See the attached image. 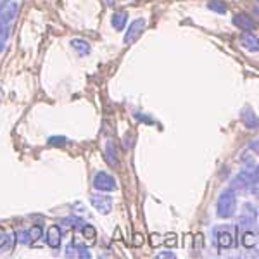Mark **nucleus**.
Segmentation results:
<instances>
[{
	"label": "nucleus",
	"mask_w": 259,
	"mask_h": 259,
	"mask_svg": "<svg viewBox=\"0 0 259 259\" xmlns=\"http://www.w3.org/2000/svg\"><path fill=\"white\" fill-rule=\"evenodd\" d=\"M126 21H128L126 12H114V14H112V18H111L112 26H114L118 31L124 30V24H126Z\"/></svg>",
	"instance_id": "obj_14"
},
{
	"label": "nucleus",
	"mask_w": 259,
	"mask_h": 259,
	"mask_svg": "<svg viewBox=\"0 0 259 259\" xmlns=\"http://www.w3.org/2000/svg\"><path fill=\"white\" fill-rule=\"evenodd\" d=\"M16 239H18L21 244H31L30 235H28V232H24V230H21V232L16 233Z\"/></svg>",
	"instance_id": "obj_21"
},
{
	"label": "nucleus",
	"mask_w": 259,
	"mask_h": 259,
	"mask_svg": "<svg viewBox=\"0 0 259 259\" xmlns=\"http://www.w3.org/2000/svg\"><path fill=\"white\" fill-rule=\"evenodd\" d=\"M214 239H216V244H218L221 249L232 247L233 245V230L230 227L214 228Z\"/></svg>",
	"instance_id": "obj_5"
},
{
	"label": "nucleus",
	"mask_w": 259,
	"mask_h": 259,
	"mask_svg": "<svg viewBox=\"0 0 259 259\" xmlns=\"http://www.w3.org/2000/svg\"><path fill=\"white\" fill-rule=\"evenodd\" d=\"M145 24H147V21H145L144 18H139V19L133 21V23L128 26V31L124 33V38H123L124 44L126 45L135 44V41L139 40V36L142 35V31H144Z\"/></svg>",
	"instance_id": "obj_2"
},
{
	"label": "nucleus",
	"mask_w": 259,
	"mask_h": 259,
	"mask_svg": "<svg viewBox=\"0 0 259 259\" xmlns=\"http://www.w3.org/2000/svg\"><path fill=\"white\" fill-rule=\"evenodd\" d=\"M41 227L38 225H35V227H31V230H28V235H30V242H35L36 239H40L41 237Z\"/></svg>",
	"instance_id": "obj_18"
},
{
	"label": "nucleus",
	"mask_w": 259,
	"mask_h": 259,
	"mask_svg": "<svg viewBox=\"0 0 259 259\" xmlns=\"http://www.w3.org/2000/svg\"><path fill=\"white\" fill-rule=\"evenodd\" d=\"M18 11H19V4L16 2V0H9V2L2 4V6H0V21L11 23V21L18 16Z\"/></svg>",
	"instance_id": "obj_7"
},
{
	"label": "nucleus",
	"mask_w": 259,
	"mask_h": 259,
	"mask_svg": "<svg viewBox=\"0 0 259 259\" xmlns=\"http://www.w3.org/2000/svg\"><path fill=\"white\" fill-rule=\"evenodd\" d=\"M207 9L218 12V14H225V12H227V6H225L221 0H209V2H207Z\"/></svg>",
	"instance_id": "obj_16"
},
{
	"label": "nucleus",
	"mask_w": 259,
	"mask_h": 259,
	"mask_svg": "<svg viewBox=\"0 0 259 259\" xmlns=\"http://www.w3.org/2000/svg\"><path fill=\"white\" fill-rule=\"evenodd\" d=\"M92 206L97 209L100 214H109L112 211V197L111 195H104V194H94L90 197Z\"/></svg>",
	"instance_id": "obj_3"
},
{
	"label": "nucleus",
	"mask_w": 259,
	"mask_h": 259,
	"mask_svg": "<svg viewBox=\"0 0 259 259\" xmlns=\"http://www.w3.org/2000/svg\"><path fill=\"white\" fill-rule=\"evenodd\" d=\"M257 223V211L252 204H245L244 209H242V214H240V225L239 227H244V228H250L256 227Z\"/></svg>",
	"instance_id": "obj_6"
},
{
	"label": "nucleus",
	"mask_w": 259,
	"mask_h": 259,
	"mask_svg": "<svg viewBox=\"0 0 259 259\" xmlns=\"http://www.w3.org/2000/svg\"><path fill=\"white\" fill-rule=\"evenodd\" d=\"M242 47L245 50H249V52H257L259 50V41H257V36L256 35H245L244 38H242Z\"/></svg>",
	"instance_id": "obj_13"
},
{
	"label": "nucleus",
	"mask_w": 259,
	"mask_h": 259,
	"mask_svg": "<svg viewBox=\"0 0 259 259\" xmlns=\"http://www.w3.org/2000/svg\"><path fill=\"white\" fill-rule=\"evenodd\" d=\"M66 137H50L49 139V144L50 145H64L66 144Z\"/></svg>",
	"instance_id": "obj_22"
},
{
	"label": "nucleus",
	"mask_w": 259,
	"mask_h": 259,
	"mask_svg": "<svg viewBox=\"0 0 259 259\" xmlns=\"http://www.w3.org/2000/svg\"><path fill=\"white\" fill-rule=\"evenodd\" d=\"M71 47H73L74 50H76L80 56H87V54H90V44L87 40H83V38H73L71 40Z\"/></svg>",
	"instance_id": "obj_11"
},
{
	"label": "nucleus",
	"mask_w": 259,
	"mask_h": 259,
	"mask_svg": "<svg viewBox=\"0 0 259 259\" xmlns=\"http://www.w3.org/2000/svg\"><path fill=\"white\" fill-rule=\"evenodd\" d=\"M61 239H62V230H61V227H59V225H50L49 230H47V244H49V247L59 249Z\"/></svg>",
	"instance_id": "obj_8"
},
{
	"label": "nucleus",
	"mask_w": 259,
	"mask_h": 259,
	"mask_svg": "<svg viewBox=\"0 0 259 259\" xmlns=\"http://www.w3.org/2000/svg\"><path fill=\"white\" fill-rule=\"evenodd\" d=\"M242 245H244L245 249H252L257 245V235L256 232H252V230H247V232L242 233Z\"/></svg>",
	"instance_id": "obj_12"
},
{
	"label": "nucleus",
	"mask_w": 259,
	"mask_h": 259,
	"mask_svg": "<svg viewBox=\"0 0 259 259\" xmlns=\"http://www.w3.org/2000/svg\"><path fill=\"white\" fill-rule=\"evenodd\" d=\"M81 232H83V237H85V239H90V240H94L95 235H97V232H95V228L92 227V225H85Z\"/></svg>",
	"instance_id": "obj_19"
},
{
	"label": "nucleus",
	"mask_w": 259,
	"mask_h": 259,
	"mask_svg": "<svg viewBox=\"0 0 259 259\" xmlns=\"http://www.w3.org/2000/svg\"><path fill=\"white\" fill-rule=\"evenodd\" d=\"M74 252H76V257H81V259H89L90 257V252L85 245H74Z\"/></svg>",
	"instance_id": "obj_20"
},
{
	"label": "nucleus",
	"mask_w": 259,
	"mask_h": 259,
	"mask_svg": "<svg viewBox=\"0 0 259 259\" xmlns=\"http://www.w3.org/2000/svg\"><path fill=\"white\" fill-rule=\"evenodd\" d=\"M11 245V235L0 227V249H6Z\"/></svg>",
	"instance_id": "obj_17"
},
{
	"label": "nucleus",
	"mask_w": 259,
	"mask_h": 259,
	"mask_svg": "<svg viewBox=\"0 0 259 259\" xmlns=\"http://www.w3.org/2000/svg\"><path fill=\"white\" fill-rule=\"evenodd\" d=\"M242 121H244V124L247 126L249 130H256L257 128V116L256 112L252 109H249V107H245L244 111H242Z\"/></svg>",
	"instance_id": "obj_10"
},
{
	"label": "nucleus",
	"mask_w": 259,
	"mask_h": 259,
	"mask_svg": "<svg viewBox=\"0 0 259 259\" xmlns=\"http://www.w3.org/2000/svg\"><path fill=\"white\" fill-rule=\"evenodd\" d=\"M94 187L100 192H112L116 190V180L111 177V175L104 173V171H99L94 178Z\"/></svg>",
	"instance_id": "obj_4"
},
{
	"label": "nucleus",
	"mask_w": 259,
	"mask_h": 259,
	"mask_svg": "<svg viewBox=\"0 0 259 259\" xmlns=\"http://www.w3.org/2000/svg\"><path fill=\"white\" fill-rule=\"evenodd\" d=\"M130 140H132V139H128V137H124V149H130V147H132V142H130Z\"/></svg>",
	"instance_id": "obj_26"
},
{
	"label": "nucleus",
	"mask_w": 259,
	"mask_h": 259,
	"mask_svg": "<svg viewBox=\"0 0 259 259\" xmlns=\"http://www.w3.org/2000/svg\"><path fill=\"white\" fill-rule=\"evenodd\" d=\"M232 21L242 31H254V28H256V23L252 21V18H249V16H245V14H235Z\"/></svg>",
	"instance_id": "obj_9"
},
{
	"label": "nucleus",
	"mask_w": 259,
	"mask_h": 259,
	"mask_svg": "<svg viewBox=\"0 0 259 259\" xmlns=\"http://www.w3.org/2000/svg\"><path fill=\"white\" fill-rule=\"evenodd\" d=\"M64 223H69V227H73V228H78L80 225H85L81 220H78V218H69V220H66Z\"/></svg>",
	"instance_id": "obj_23"
},
{
	"label": "nucleus",
	"mask_w": 259,
	"mask_h": 259,
	"mask_svg": "<svg viewBox=\"0 0 259 259\" xmlns=\"http://www.w3.org/2000/svg\"><path fill=\"white\" fill-rule=\"evenodd\" d=\"M166 244H168V245H177V237H175V235H168V237H166Z\"/></svg>",
	"instance_id": "obj_25"
},
{
	"label": "nucleus",
	"mask_w": 259,
	"mask_h": 259,
	"mask_svg": "<svg viewBox=\"0 0 259 259\" xmlns=\"http://www.w3.org/2000/svg\"><path fill=\"white\" fill-rule=\"evenodd\" d=\"M106 161L109 162L111 166H118V157H116V150H114V145H112V142H107L106 145Z\"/></svg>",
	"instance_id": "obj_15"
},
{
	"label": "nucleus",
	"mask_w": 259,
	"mask_h": 259,
	"mask_svg": "<svg viewBox=\"0 0 259 259\" xmlns=\"http://www.w3.org/2000/svg\"><path fill=\"white\" fill-rule=\"evenodd\" d=\"M157 257H159V259H166V257L175 259V254H173V252H169V250H162V252L157 254Z\"/></svg>",
	"instance_id": "obj_24"
},
{
	"label": "nucleus",
	"mask_w": 259,
	"mask_h": 259,
	"mask_svg": "<svg viewBox=\"0 0 259 259\" xmlns=\"http://www.w3.org/2000/svg\"><path fill=\"white\" fill-rule=\"evenodd\" d=\"M216 211H218L220 218H232L237 211V197L233 189H227L220 194L218 204H216Z\"/></svg>",
	"instance_id": "obj_1"
}]
</instances>
